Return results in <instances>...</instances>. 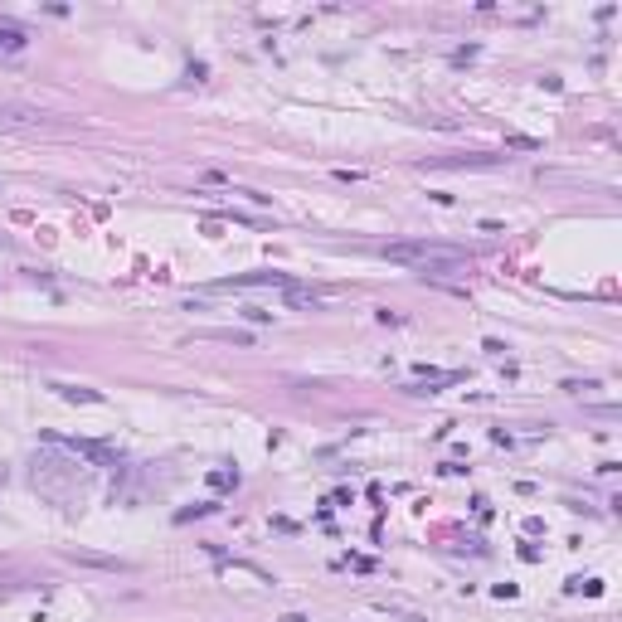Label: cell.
Instances as JSON below:
<instances>
[{"mask_svg":"<svg viewBox=\"0 0 622 622\" xmlns=\"http://www.w3.org/2000/svg\"><path fill=\"white\" fill-rule=\"evenodd\" d=\"M389 263H408V268H423L433 258H467V248H452V244H433V239H413V244H389L379 248Z\"/></svg>","mask_w":622,"mask_h":622,"instance_id":"1","label":"cell"},{"mask_svg":"<svg viewBox=\"0 0 622 622\" xmlns=\"http://www.w3.org/2000/svg\"><path fill=\"white\" fill-rule=\"evenodd\" d=\"M239 287H282V292H292L297 282H292L287 272H239V277H229V282H214L209 292H239Z\"/></svg>","mask_w":622,"mask_h":622,"instance_id":"2","label":"cell"},{"mask_svg":"<svg viewBox=\"0 0 622 622\" xmlns=\"http://www.w3.org/2000/svg\"><path fill=\"white\" fill-rule=\"evenodd\" d=\"M58 442H63V447H73L78 457H93L98 467H117V462H122L108 442H93V437H58Z\"/></svg>","mask_w":622,"mask_h":622,"instance_id":"3","label":"cell"},{"mask_svg":"<svg viewBox=\"0 0 622 622\" xmlns=\"http://www.w3.org/2000/svg\"><path fill=\"white\" fill-rule=\"evenodd\" d=\"M58 399H68V404H103V394L98 389H83V384H54Z\"/></svg>","mask_w":622,"mask_h":622,"instance_id":"4","label":"cell"},{"mask_svg":"<svg viewBox=\"0 0 622 622\" xmlns=\"http://www.w3.org/2000/svg\"><path fill=\"white\" fill-rule=\"evenodd\" d=\"M433 165H447V170H462V165H501V156H467V161H433Z\"/></svg>","mask_w":622,"mask_h":622,"instance_id":"5","label":"cell"},{"mask_svg":"<svg viewBox=\"0 0 622 622\" xmlns=\"http://www.w3.org/2000/svg\"><path fill=\"white\" fill-rule=\"evenodd\" d=\"M209 341H234V346H253V336L248 331H204Z\"/></svg>","mask_w":622,"mask_h":622,"instance_id":"6","label":"cell"},{"mask_svg":"<svg viewBox=\"0 0 622 622\" xmlns=\"http://www.w3.org/2000/svg\"><path fill=\"white\" fill-rule=\"evenodd\" d=\"M0 49H10V54L25 49V34H20V29H0Z\"/></svg>","mask_w":622,"mask_h":622,"instance_id":"7","label":"cell"},{"mask_svg":"<svg viewBox=\"0 0 622 622\" xmlns=\"http://www.w3.org/2000/svg\"><path fill=\"white\" fill-rule=\"evenodd\" d=\"M282 622H306V618H301V613H287V618H282Z\"/></svg>","mask_w":622,"mask_h":622,"instance_id":"8","label":"cell"}]
</instances>
